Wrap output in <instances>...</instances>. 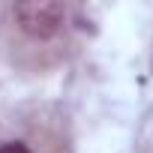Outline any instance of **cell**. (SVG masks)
Returning <instances> with one entry per match:
<instances>
[{"label": "cell", "mask_w": 153, "mask_h": 153, "mask_svg": "<svg viewBox=\"0 0 153 153\" xmlns=\"http://www.w3.org/2000/svg\"><path fill=\"white\" fill-rule=\"evenodd\" d=\"M15 15L30 36H51V33H57V27L63 21V6L45 3V0H39V3H18Z\"/></svg>", "instance_id": "obj_1"}, {"label": "cell", "mask_w": 153, "mask_h": 153, "mask_svg": "<svg viewBox=\"0 0 153 153\" xmlns=\"http://www.w3.org/2000/svg\"><path fill=\"white\" fill-rule=\"evenodd\" d=\"M0 153H30L21 141H9V144H3V147H0Z\"/></svg>", "instance_id": "obj_2"}]
</instances>
